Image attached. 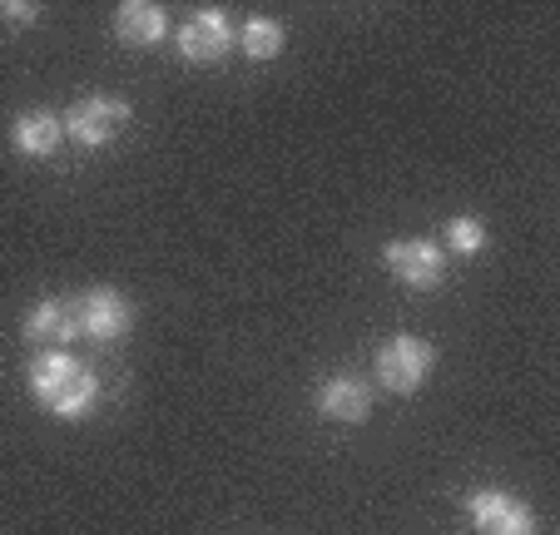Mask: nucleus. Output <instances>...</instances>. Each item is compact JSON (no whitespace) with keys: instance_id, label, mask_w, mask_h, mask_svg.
Returning <instances> with one entry per match:
<instances>
[{"instance_id":"f257e3e1","label":"nucleus","mask_w":560,"mask_h":535,"mask_svg":"<svg viewBox=\"0 0 560 535\" xmlns=\"http://www.w3.org/2000/svg\"><path fill=\"white\" fill-rule=\"evenodd\" d=\"M31 392L45 411L55 417H85L100 402V382L85 362H74L70 352H45L31 362Z\"/></svg>"},{"instance_id":"f03ea898","label":"nucleus","mask_w":560,"mask_h":535,"mask_svg":"<svg viewBox=\"0 0 560 535\" xmlns=\"http://www.w3.org/2000/svg\"><path fill=\"white\" fill-rule=\"evenodd\" d=\"M382 263H387V274L397 278L402 288H417V293H432V288H442L446 278V258L436 243L427 239H397L382 248Z\"/></svg>"},{"instance_id":"7ed1b4c3","label":"nucleus","mask_w":560,"mask_h":535,"mask_svg":"<svg viewBox=\"0 0 560 535\" xmlns=\"http://www.w3.org/2000/svg\"><path fill=\"white\" fill-rule=\"evenodd\" d=\"M125 125H129V105L115 95H85L74 100L70 115H65V135L85 149H105Z\"/></svg>"},{"instance_id":"20e7f679","label":"nucleus","mask_w":560,"mask_h":535,"mask_svg":"<svg viewBox=\"0 0 560 535\" xmlns=\"http://www.w3.org/2000/svg\"><path fill=\"white\" fill-rule=\"evenodd\" d=\"M436 352L422 342V337H392L387 347L377 352V382L387 392H397V397H407V392H417L427 382V372H432Z\"/></svg>"},{"instance_id":"39448f33","label":"nucleus","mask_w":560,"mask_h":535,"mask_svg":"<svg viewBox=\"0 0 560 535\" xmlns=\"http://www.w3.org/2000/svg\"><path fill=\"white\" fill-rule=\"evenodd\" d=\"M233 50V25L223 11H199L194 21H184L179 31V55L189 65H219Z\"/></svg>"},{"instance_id":"423d86ee","label":"nucleus","mask_w":560,"mask_h":535,"mask_svg":"<svg viewBox=\"0 0 560 535\" xmlns=\"http://www.w3.org/2000/svg\"><path fill=\"white\" fill-rule=\"evenodd\" d=\"M129 323H135V307H129V298L115 293V288H90V293L80 298V333H90L95 342L125 337Z\"/></svg>"},{"instance_id":"0eeeda50","label":"nucleus","mask_w":560,"mask_h":535,"mask_svg":"<svg viewBox=\"0 0 560 535\" xmlns=\"http://www.w3.org/2000/svg\"><path fill=\"white\" fill-rule=\"evenodd\" d=\"M471 521H476V535H530L536 531L530 511L506 491H476L471 496Z\"/></svg>"},{"instance_id":"6e6552de","label":"nucleus","mask_w":560,"mask_h":535,"mask_svg":"<svg viewBox=\"0 0 560 535\" xmlns=\"http://www.w3.org/2000/svg\"><path fill=\"white\" fill-rule=\"evenodd\" d=\"M25 337H31V342H50V347L74 342V337H80V303L45 298V303L25 317Z\"/></svg>"},{"instance_id":"1a4fd4ad","label":"nucleus","mask_w":560,"mask_h":535,"mask_svg":"<svg viewBox=\"0 0 560 535\" xmlns=\"http://www.w3.org/2000/svg\"><path fill=\"white\" fill-rule=\"evenodd\" d=\"M115 35L125 45H135V50H149V45H159L170 35V15L159 11V5H149V0H129L115 15Z\"/></svg>"},{"instance_id":"9d476101","label":"nucleus","mask_w":560,"mask_h":535,"mask_svg":"<svg viewBox=\"0 0 560 535\" xmlns=\"http://www.w3.org/2000/svg\"><path fill=\"white\" fill-rule=\"evenodd\" d=\"M60 139H65V119L50 115V109H31V115H21L11 129V144L21 149L25 159H50L55 149H60Z\"/></svg>"},{"instance_id":"9b49d317","label":"nucleus","mask_w":560,"mask_h":535,"mask_svg":"<svg viewBox=\"0 0 560 535\" xmlns=\"http://www.w3.org/2000/svg\"><path fill=\"white\" fill-rule=\"evenodd\" d=\"M317 411L332 421H368L372 411V392L358 377H332L328 387L317 392Z\"/></svg>"},{"instance_id":"f8f14e48","label":"nucleus","mask_w":560,"mask_h":535,"mask_svg":"<svg viewBox=\"0 0 560 535\" xmlns=\"http://www.w3.org/2000/svg\"><path fill=\"white\" fill-rule=\"evenodd\" d=\"M278 50H283V25L254 15V21L244 25V55L248 60H273Z\"/></svg>"},{"instance_id":"ddd939ff","label":"nucleus","mask_w":560,"mask_h":535,"mask_svg":"<svg viewBox=\"0 0 560 535\" xmlns=\"http://www.w3.org/2000/svg\"><path fill=\"white\" fill-rule=\"evenodd\" d=\"M446 243H452L456 253H481L487 248V229H481V219H452Z\"/></svg>"},{"instance_id":"4468645a","label":"nucleus","mask_w":560,"mask_h":535,"mask_svg":"<svg viewBox=\"0 0 560 535\" xmlns=\"http://www.w3.org/2000/svg\"><path fill=\"white\" fill-rule=\"evenodd\" d=\"M35 5H21V0H11V5H0V21H11V25H31L35 21Z\"/></svg>"}]
</instances>
